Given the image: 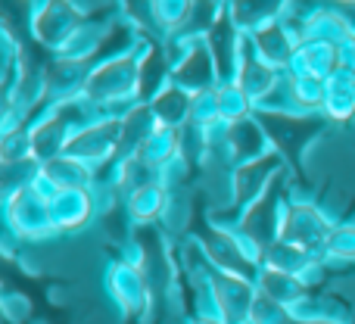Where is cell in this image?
I'll list each match as a JSON object with an SVG mask.
<instances>
[{"label":"cell","instance_id":"1","mask_svg":"<svg viewBox=\"0 0 355 324\" xmlns=\"http://www.w3.org/2000/svg\"><path fill=\"white\" fill-rule=\"evenodd\" d=\"M309 324H331V321H309Z\"/></svg>","mask_w":355,"mask_h":324},{"label":"cell","instance_id":"2","mask_svg":"<svg viewBox=\"0 0 355 324\" xmlns=\"http://www.w3.org/2000/svg\"><path fill=\"white\" fill-rule=\"evenodd\" d=\"M200 324H218V321H200Z\"/></svg>","mask_w":355,"mask_h":324}]
</instances>
